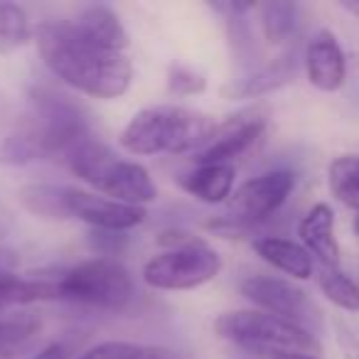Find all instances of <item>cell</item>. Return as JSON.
I'll return each mask as SVG.
<instances>
[{"label":"cell","instance_id":"cell-26","mask_svg":"<svg viewBox=\"0 0 359 359\" xmlns=\"http://www.w3.org/2000/svg\"><path fill=\"white\" fill-rule=\"evenodd\" d=\"M89 246L96 256L101 259H114L121 256L128 246V231H104V229H91Z\"/></svg>","mask_w":359,"mask_h":359},{"label":"cell","instance_id":"cell-24","mask_svg":"<svg viewBox=\"0 0 359 359\" xmlns=\"http://www.w3.org/2000/svg\"><path fill=\"white\" fill-rule=\"evenodd\" d=\"M76 359H172V354L163 347L138 342H123V339H109L96 347L86 349Z\"/></svg>","mask_w":359,"mask_h":359},{"label":"cell","instance_id":"cell-7","mask_svg":"<svg viewBox=\"0 0 359 359\" xmlns=\"http://www.w3.org/2000/svg\"><path fill=\"white\" fill-rule=\"evenodd\" d=\"M57 300L89 305L99 310H123L135 298V285L128 269L116 259H86L72 269L52 276Z\"/></svg>","mask_w":359,"mask_h":359},{"label":"cell","instance_id":"cell-5","mask_svg":"<svg viewBox=\"0 0 359 359\" xmlns=\"http://www.w3.org/2000/svg\"><path fill=\"white\" fill-rule=\"evenodd\" d=\"M215 332L239 349L266 357L280 354H313L323 352V344L313 330L300 327L290 320L276 318L264 310H231L215 320Z\"/></svg>","mask_w":359,"mask_h":359},{"label":"cell","instance_id":"cell-18","mask_svg":"<svg viewBox=\"0 0 359 359\" xmlns=\"http://www.w3.org/2000/svg\"><path fill=\"white\" fill-rule=\"evenodd\" d=\"M42 323L32 313H0V359H18L32 347Z\"/></svg>","mask_w":359,"mask_h":359},{"label":"cell","instance_id":"cell-6","mask_svg":"<svg viewBox=\"0 0 359 359\" xmlns=\"http://www.w3.org/2000/svg\"><path fill=\"white\" fill-rule=\"evenodd\" d=\"M160 244L170 249L143 266V280L150 288L195 290L219 276L222 256L205 239L185 231H170L160 236Z\"/></svg>","mask_w":359,"mask_h":359},{"label":"cell","instance_id":"cell-28","mask_svg":"<svg viewBox=\"0 0 359 359\" xmlns=\"http://www.w3.org/2000/svg\"><path fill=\"white\" fill-rule=\"evenodd\" d=\"M32 359H69V357H67V349L55 342V344H47L45 349H40Z\"/></svg>","mask_w":359,"mask_h":359},{"label":"cell","instance_id":"cell-11","mask_svg":"<svg viewBox=\"0 0 359 359\" xmlns=\"http://www.w3.org/2000/svg\"><path fill=\"white\" fill-rule=\"evenodd\" d=\"M65 205L69 219H79L89 224L91 229L104 231H130L133 226L143 224L148 217L145 207L123 205V202L109 200V197H101L96 192H86L69 185L65 192Z\"/></svg>","mask_w":359,"mask_h":359},{"label":"cell","instance_id":"cell-17","mask_svg":"<svg viewBox=\"0 0 359 359\" xmlns=\"http://www.w3.org/2000/svg\"><path fill=\"white\" fill-rule=\"evenodd\" d=\"M295 76V60L293 55H283L276 62H271L269 67L254 72L246 79H239V84H231L224 89V96L229 99H251V96H264L271 91L280 89V86L290 84Z\"/></svg>","mask_w":359,"mask_h":359},{"label":"cell","instance_id":"cell-10","mask_svg":"<svg viewBox=\"0 0 359 359\" xmlns=\"http://www.w3.org/2000/svg\"><path fill=\"white\" fill-rule=\"evenodd\" d=\"M239 290L249 303H254L269 315L290 320L308 330L320 325L318 305L308 298L303 288H298L290 280L271 278V276H249L239 283Z\"/></svg>","mask_w":359,"mask_h":359},{"label":"cell","instance_id":"cell-19","mask_svg":"<svg viewBox=\"0 0 359 359\" xmlns=\"http://www.w3.org/2000/svg\"><path fill=\"white\" fill-rule=\"evenodd\" d=\"M65 192H67V185L35 182V185L22 187V190L18 192V197H20V205L25 207L30 215L55 222V219H69V217H67Z\"/></svg>","mask_w":359,"mask_h":359},{"label":"cell","instance_id":"cell-27","mask_svg":"<svg viewBox=\"0 0 359 359\" xmlns=\"http://www.w3.org/2000/svg\"><path fill=\"white\" fill-rule=\"evenodd\" d=\"M334 327H337V342L344 352V359H359V339L354 330L349 325L339 323V320L334 323Z\"/></svg>","mask_w":359,"mask_h":359},{"label":"cell","instance_id":"cell-2","mask_svg":"<svg viewBox=\"0 0 359 359\" xmlns=\"http://www.w3.org/2000/svg\"><path fill=\"white\" fill-rule=\"evenodd\" d=\"M35 45L45 67L67 86L94 99H121L130 89L133 65L123 52L84 37L72 20L40 22Z\"/></svg>","mask_w":359,"mask_h":359},{"label":"cell","instance_id":"cell-4","mask_svg":"<svg viewBox=\"0 0 359 359\" xmlns=\"http://www.w3.org/2000/svg\"><path fill=\"white\" fill-rule=\"evenodd\" d=\"M65 163L69 165V170L76 177L104 192V197H109V200L145 207L158 197L150 172L143 165L135 160H121L118 155L111 153L109 145L91 138V135L65 155Z\"/></svg>","mask_w":359,"mask_h":359},{"label":"cell","instance_id":"cell-30","mask_svg":"<svg viewBox=\"0 0 359 359\" xmlns=\"http://www.w3.org/2000/svg\"><path fill=\"white\" fill-rule=\"evenodd\" d=\"M354 236L359 239V212H357V217H354Z\"/></svg>","mask_w":359,"mask_h":359},{"label":"cell","instance_id":"cell-8","mask_svg":"<svg viewBox=\"0 0 359 359\" xmlns=\"http://www.w3.org/2000/svg\"><path fill=\"white\" fill-rule=\"evenodd\" d=\"M295 190V175L290 170H271L259 177L246 180L239 190L226 202V212L219 219L210 222V229L219 234H241L251 226L271 219L278 215L280 207L288 202V197Z\"/></svg>","mask_w":359,"mask_h":359},{"label":"cell","instance_id":"cell-13","mask_svg":"<svg viewBox=\"0 0 359 359\" xmlns=\"http://www.w3.org/2000/svg\"><path fill=\"white\" fill-rule=\"evenodd\" d=\"M300 244L308 249L310 256L323 264V269H337L339 264V244L334 239V212L330 205L318 202L310 207L308 215L298 224Z\"/></svg>","mask_w":359,"mask_h":359},{"label":"cell","instance_id":"cell-22","mask_svg":"<svg viewBox=\"0 0 359 359\" xmlns=\"http://www.w3.org/2000/svg\"><path fill=\"white\" fill-rule=\"evenodd\" d=\"M320 290L344 313H359V283L339 269L320 271Z\"/></svg>","mask_w":359,"mask_h":359},{"label":"cell","instance_id":"cell-20","mask_svg":"<svg viewBox=\"0 0 359 359\" xmlns=\"http://www.w3.org/2000/svg\"><path fill=\"white\" fill-rule=\"evenodd\" d=\"M330 192L359 212V155H339L327 168Z\"/></svg>","mask_w":359,"mask_h":359},{"label":"cell","instance_id":"cell-25","mask_svg":"<svg viewBox=\"0 0 359 359\" xmlns=\"http://www.w3.org/2000/svg\"><path fill=\"white\" fill-rule=\"evenodd\" d=\"M207 89V79L185 65H172L168 72V91L175 96H195Z\"/></svg>","mask_w":359,"mask_h":359},{"label":"cell","instance_id":"cell-15","mask_svg":"<svg viewBox=\"0 0 359 359\" xmlns=\"http://www.w3.org/2000/svg\"><path fill=\"white\" fill-rule=\"evenodd\" d=\"M254 251L266 264L295 280H308L313 276V256L298 241L283 239V236H259L254 239Z\"/></svg>","mask_w":359,"mask_h":359},{"label":"cell","instance_id":"cell-3","mask_svg":"<svg viewBox=\"0 0 359 359\" xmlns=\"http://www.w3.org/2000/svg\"><path fill=\"white\" fill-rule=\"evenodd\" d=\"M217 123L207 114L185 106H148L140 109L121 130V148L130 155L197 153L215 133Z\"/></svg>","mask_w":359,"mask_h":359},{"label":"cell","instance_id":"cell-23","mask_svg":"<svg viewBox=\"0 0 359 359\" xmlns=\"http://www.w3.org/2000/svg\"><path fill=\"white\" fill-rule=\"evenodd\" d=\"M30 40H35V30H32L25 8L18 3H0V47L15 50Z\"/></svg>","mask_w":359,"mask_h":359},{"label":"cell","instance_id":"cell-1","mask_svg":"<svg viewBox=\"0 0 359 359\" xmlns=\"http://www.w3.org/2000/svg\"><path fill=\"white\" fill-rule=\"evenodd\" d=\"M79 106L52 89H32L20 109L0 114V163L27 165L57 158L89 138Z\"/></svg>","mask_w":359,"mask_h":359},{"label":"cell","instance_id":"cell-21","mask_svg":"<svg viewBox=\"0 0 359 359\" xmlns=\"http://www.w3.org/2000/svg\"><path fill=\"white\" fill-rule=\"evenodd\" d=\"M298 27V6L288 0H273L261 6V30L269 45H283L295 35Z\"/></svg>","mask_w":359,"mask_h":359},{"label":"cell","instance_id":"cell-16","mask_svg":"<svg viewBox=\"0 0 359 359\" xmlns=\"http://www.w3.org/2000/svg\"><path fill=\"white\" fill-rule=\"evenodd\" d=\"M72 25L89 37L91 42L109 50L123 52L128 47V32H126L121 18L109 6H89L72 20Z\"/></svg>","mask_w":359,"mask_h":359},{"label":"cell","instance_id":"cell-12","mask_svg":"<svg viewBox=\"0 0 359 359\" xmlns=\"http://www.w3.org/2000/svg\"><path fill=\"white\" fill-rule=\"evenodd\" d=\"M305 74L315 89L334 94L347 79V60L334 32L318 30L305 47Z\"/></svg>","mask_w":359,"mask_h":359},{"label":"cell","instance_id":"cell-14","mask_svg":"<svg viewBox=\"0 0 359 359\" xmlns=\"http://www.w3.org/2000/svg\"><path fill=\"white\" fill-rule=\"evenodd\" d=\"M236 170L234 165H195L180 175V187L205 205L229 202L234 192Z\"/></svg>","mask_w":359,"mask_h":359},{"label":"cell","instance_id":"cell-9","mask_svg":"<svg viewBox=\"0 0 359 359\" xmlns=\"http://www.w3.org/2000/svg\"><path fill=\"white\" fill-rule=\"evenodd\" d=\"M269 123V111L264 106H251L226 116L217 123L215 133L205 140L197 153H192L195 165H231V160L249 153L261 140Z\"/></svg>","mask_w":359,"mask_h":359},{"label":"cell","instance_id":"cell-29","mask_svg":"<svg viewBox=\"0 0 359 359\" xmlns=\"http://www.w3.org/2000/svg\"><path fill=\"white\" fill-rule=\"evenodd\" d=\"M271 359H320L313 354H280V357H271Z\"/></svg>","mask_w":359,"mask_h":359},{"label":"cell","instance_id":"cell-31","mask_svg":"<svg viewBox=\"0 0 359 359\" xmlns=\"http://www.w3.org/2000/svg\"><path fill=\"white\" fill-rule=\"evenodd\" d=\"M172 359H175V357H172Z\"/></svg>","mask_w":359,"mask_h":359}]
</instances>
